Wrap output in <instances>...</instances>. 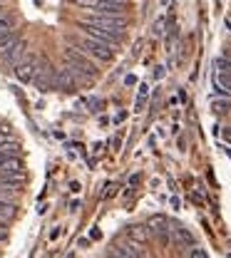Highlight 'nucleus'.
Listing matches in <instances>:
<instances>
[{
    "label": "nucleus",
    "mask_w": 231,
    "mask_h": 258,
    "mask_svg": "<svg viewBox=\"0 0 231 258\" xmlns=\"http://www.w3.org/2000/svg\"><path fill=\"white\" fill-rule=\"evenodd\" d=\"M75 72L67 67V70H60L57 75H55V87H60L63 92H72L75 90Z\"/></svg>",
    "instance_id": "nucleus-9"
},
{
    "label": "nucleus",
    "mask_w": 231,
    "mask_h": 258,
    "mask_svg": "<svg viewBox=\"0 0 231 258\" xmlns=\"http://www.w3.org/2000/svg\"><path fill=\"white\" fill-rule=\"evenodd\" d=\"M169 3H171V0H162V5H164V8H166V5H169Z\"/></svg>",
    "instance_id": "nucleus-25"
},
{
    "label": "nucleus",
    "mask_w": 231,
    "mask_h": 258,
    "mask_svg": "<svg viewBox=\"0 0 231 258\" xmlns=\"http://www.w3.org/2000/svg\"><path fill=\"white\" fill-rule=\"evenodd\" d=\"M37 72H40V62H37L35 55H28L25 60H20V62L15 64V77L20 82H33Z\"/></svg>",
    "instance_id": "nucleus-6"
},
{
    "label": "nucleus",
    "mask_w": 231,
    "mask_h": 258,
    "mask_svg": "<svg viewBox=\"0 0 231 258\" xmlns=\"http://www.w3.org/2000/svg\"><path fill=\"white\" fill-rule=\"evenodd\" d=\"M147 226H149V231H152V233L162 236V241H166V231H169V228H166V219H164V216H152Z\"/></svg>",
    "instance_id": "nucleus-12"
},
{
    "label": "nucleus",
    "mask_w": 231,
    "mask_h": 258,
    "mask_svg": "<svg viewBox=\"0 0 231 258\" xmlns=\"http://www.w3.org/2000/svg\"><path fill=\"white\" fill-rule=\"evenodd\" d=\"M147 97H149V87H147V85H142V87H139V95H137V104H134V107H137V112H139V109H144Z\"/></svg>",
    "instance_id": "nucleus-17"
},
{
    "label": "nucleus",
    "mask_w": 231,
    "mask_h": 258,
    "mask_svg": "<svg viewBox=\"0 0 231 258\" xmlns=\"http://www.w3.org/2000/svg\"><path fill=\"white\" fill-rule=\"evenodd\" d=\"M80 30L85 35H90V37H95V40H102V42L112 45V47H117L122 42V32H112L107 28H99V25L90 23V20H80Z\"/></svg>",
    "instance_id": "nucleus-3"
},
{
    "label": "nucleus",
    "mask_w": 231,
    "mask_h": 258,
    "mask_svg": "<svg viewBox=\"0 0 231 258\" xmlns=\"http://www.w3.org/2000/svg\"><path fill=\"white\" fill-rule=\"evenodd\" d=\"M0 3H3V0H0ZM0 13H3V8H0Z\"/></svg>",
    "instance_id": "nucleus-27"
},
{
    "label": "nucleus",
    "mask_w": 231,
    "mask_h": 258,
    "mask_svg": "<svg viewBox=\"0 0 231 258\" xmlns=\"http://www.w3.org/2000/svg\"><path fill=\"white\" fill-rule=\"evenodd\" d=\"M130 238L137 243H144L149 238V226H130Z\"/></svg>",
    "instance_id": "nucleus-16"
},
{
    "label": "nucleus",
    "mask_w": 231,
    "mask_h": 258,
    "mask_svg": "<svg viewBox=\"0 0 231 258\" xmlns=\"http://www.w3.org/2000/svg\"><path fill=\"white\" fill-rule=\"evenodd\" d=\"M187 258H209V256H206V251H204V248L192 246V251H189V256H187Z\"/></svg>",
    "instance_id": "nucleus-19"
},
{
    "label": "nucleus",
    "mask_w": 231,
    "mask_h": 258,
    "mask_svg": "<svg viewBox=\"0 0 231 258\" xmlns=\"http://www.w3.org/2000/svg\"><path fill=\"white\" fill-rule=\"evenodd\" d=\"M75 47H80V50H85L92 60H97V62H112V57H114V47L112 45H107V42H102V40H95V37H90V35H85Z\"/></svg>",
    "instance_id": "nucleus-2"
},
{
    "label": "nucleus",
    "mask_w": 231,
    "mask_h": 258,
    "mask_svg": "<svg viewBox=\"0 0 231 258\" xmlns=\"http://www.w3.org/2000/svg\"><path fill=\"white\" fill-rule=\"evenodd\" d=\"M214 85H216V90H219V92L231 95V72H216Z\"/></svg>",
    "instance_id": "nucleus-14"
},
{
    "label": "nucleus",
    "mask_w": 231,
    "mask_h": 258,
    "mask_svg": "<svg viewBox=\"0 0 231 258\" xmlns=\"http://www.w3.org/2000/svg\"><path fill=\"white\" fill-rule=\"evenodd\" d=\"M8 236V228H5V221H0V241Z\"/></svg>",
    "instance_id": "nucleus-22"
},
{
    "label": "nucleus",
    "mask_w": 231,
    "mask_h": 258,
    "mask_svg": "<svg viewBox=\"0 0 231 258\" xmlns=\"http://www.w3.org/2000/svg\"><path fill=\"white\" fill-rule=\"evenodd\" d=\"M226 28H229V30H231V18H226Z\"/></svg>",
    "instance_id": "nucleus-24"
},
{
    "label": "nucleus",
    "mask_w": 231,
    "mask_h": 258,
    "mask_svg": "<svg viewBox=\"0 0 231 258\" xmlns=\"http://www.w3.org/2000/svg\"><path fill=\"white\" fill-rule=\"evenodd\" d=\"M221 137H224V142H226V144H231V124H229V127H224Z\"/></svg>",
    "instance_id": "nucleus-20"
},
{
    "label": "nucleus",
    "mask_w": 231,
    "mask_h": 258,
    "mask_svg": "<svg viewBox=\"0 0 231 258\" xmlns=\"http://www.w3.org/2000/svg\"><path fill=\"white\" fill-rule=\"evenodd\" d=\"M55 75H57V72H55L52 67H42V70L35 75V80H33L35 87H37V90H42V92L52 90V87H55Z\"/></svg>",
    "instance_id": "nucleus-8"
},
{
    "label": "nucleus",
    "mask_w": 231,
    "mask_h": 258,
    "mask_svg": "<svg viewBox=\"0 0 231 258\" xmlns=\"http://www.w3.org/2000/svg\"><path fill=\"white\" fill-rule=\"evenodd\" d=\"M23 52H25V42L18 40L15 35H13L5 45H0V60H3L5 64H18Z\"/></svg>",
    "instance_id": "nucleus-4"
},
{
    "label": "nucleus",
    "mask_w": 231,
    "mask_h": 258,
    "mask_svg": "<svg viewBox=\"0 0 231 258\" xmlns=\"http://www.w3.org/2000/svg\"><path fill=\"white\" fill-rule=\"evenodd\" d=\"M65 60H67V67L77 77H82V80H92L97 75V60H92L85 50H80L75 45H70L65 50Z\"/></svg>",
    "instance_id": "nucleus-1"
},
{
    "label": "nucleus",
    "mask_w": 231,
    "mask_h": 258,
    "mask_svg": "<svg viewBox=\"0 0 231 258\" xmlns=\"http://www.w3.org/2000/svg\"><path fill=\"white\" fill-rule=\"evenodd\" d=\"M214 67H216L219 72H231V57H229V55H224V57H216Z\"/></svg>",
    "instance_id": "nucleus-18"
},
{
    "label": "nucleus",
    "mask_w": 231,
    "mask_h": 258,
    "mask_svg": "<svg viewBox=\"0 0 231 258\" xmlns=\"http://www.w3.org/2000/svg\"><path fill=\"white\" fill-rule=\"evenodd\" d=\"M112 251H114L117 256H122V258H144V251L137 248L134 243H114Z\"/></svg>",
    "instance_id": "nucleus-10"
},
{
    "label": "nucleus",
    "mask_w": 231,
    "mask_h": 258,
    "mask_svg": "<svg viewBox=\"0 0 231 258\" xmlns=\"http://www.w3.org/2000/svg\"><path fill=\"white\" fill-rule=\"evenodd\" d=\"M5 176H23V161L18 157L0 159V179H5Z\"/></svg>",
    "instance_id": "nucleus-7"
},
{
    "label": "nucleus",
    "mask_w": 231,
    "mask_h": 258,
    "mask_svg": "<svg viewBox=\"0 0 231 258\" xmlns=\"http://www.w3.org/2000/svg\"><path fill=\"white\" fill-rule=\"evenodd\" d=\"M85 20L95 23L99 28H107V30H112V32H125V28H127V20H125L122 15H99V13H90V18H85Z\"/></svg>",
    "instance_id": "nucleus-5"
},
{
    "label": "nucleus",
    "mask_w": 231,
    "mask_h": 258,
    "mask_svg": "<svg viewBox=\"0 0 231 258\" xmlns=\"http://www.w3.org/2000/svg\"><path fill=\"white\" fill-rule=\"evenodd\" d=\"M229 18H231V15H229Z\"/></svg>",
    "instance_id": "nucleus-28"
},
{
    "label": "nucleus",
    "mask_w": 231,
    "mask_h": 258,
    "mask_svg": "<svg viewBox=\"0 0 231 258\" xmlns=\"http://www.w3.org/2000/svg\"><path fill=\"white\" fill-rule=\"evenodd\" d=\"M174 236H177V243H179V246H187V248H192V246H194V236H192L187 228H182V226H179V228H174Z\"/></svg>",
    "instance_id": "nucleus-15"
},
{
    "label": "nucleus",
    "mask_w": 231,
    "mask_h": 258,
    "mask_svg": "<svg viewBox=\"0 0 231 258\" xmlns=\"http://www.w3.org/2000/svg\"><path fill=\"white\" fill-rule=\"evenodd\" d=\"M15 28H18V18L13 13L3 10L0 13V32H15Z\"/></svg>",
    "instance_id": "nucleus-13"
},
{
    "label": "nucleus",
    "mask_w": 231,
    "mask_h": 258,
    "mask_svg": "<svg viewBox=\"0 0 231 258\" xmlns=\"http://www.w3.org/2000/svg\"><path fill=\"white\" fill-rule=\"evenodd\" d=\"M15 214H18V206L13 201H8V199L0 196V221H13Z\"/></svg>",
    "instance_id": "nucleus-11"
},
{
    "label": "nucleus",
    "mask_w": 231,
    "mask_h": 258,
    "mask_svg": "<svg viewBox=\"0 0 231 258\" xmlns=\"http://www.w3.org/2000/svg\"><path fill=\"white\" fill-rule=\"evenodd\" d=\"M107 258H122V256H117L114 251H109V253H107Z\"/></svg>",
    "instance_id": "nucleus-23"
},
{
    "label": "nucleus",
    "mask_w": 231,
    "mask_h": 258,
    "mask_svg": "<svg viewBox=\"0 0 231 258\" xmlns=\"http://www.w3.org/2000/svg\"><path fill=\"white\" fill-rule=\"evenodd\" d=\"M114 3H122V5H125V3H127V0H114Z\"/></svg>",
    "instance_id": "nucleus-26"
},
{
    "label": "nucleus",
    "mask_w": 231,
    "mask_h": 258,
    "mask_svg": "<svg viewBox=\"0 0 231 258\" xmlns=\"http://www.w3.org/2000/svg\"><path fill=\"white\" fill-rule=\"evenodd\" d=\"M13 35H15V32H0V45H5V42H8Z\"/></svg>",
    "instance_id": "nucleus-21"
}]
</instances>
